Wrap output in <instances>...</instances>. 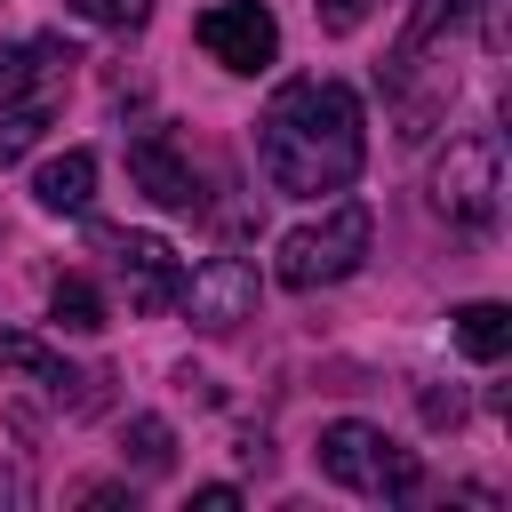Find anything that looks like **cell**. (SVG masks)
Segmentation results:
<instances>
[{"mask_svg":"<svg viewBox=\"0 0 512 512\" xmlns=\"http://www.w3.org/2000/svg\"><path fill=\"white\" fill-rule=\"evenodd\" d=\"M256 160H264L272 192H296V200L344 192L368 160L360 96L344 80H288L256 120Z\"/></svg>","mask_w":512,"mask_h":512,"instance_id":"1","label":"cell"},{"mask_svg":"<svg viewBox=\"0 0 512 512\" xmlns=\"http://www.w3.org/2000/svg\"><path fill=\"white\" fill-rule=\"evenodd\" d=\"M368 240H376L368 200H336L320 224H296V232L280 240L272 272H280V288H336V280H352V272H360Z\"/></svg>","mask_w":512,"mask_h":512,"instance_id":"2","label":"cell"},{"mask_svg":"<svg viewBox=\"0 0 512 512\" xmlns=\"http://www.w3.org/2000/svg\"><path fill=\"white\" fill-rule=\"evenodd\" d=\"M320 472L336 488H352V496H416V480H424V464L408 448H392L376 424H360V416L320 432Z\"/></svg>","mask_w":512,"mask_h":512,"instance_id":"3","label":"cell"},{"mask_svg":"<svg viewBox=\"0 0 512 512\" xmlns=\"http://www.w3.org/2000/svg\"><path fill=\"white\" fill-rule=\"evenodd\" d=\"M496 192H504V176H496V136H456V144L440 152V168H432V208H440L448 224L480 232V224H496Z\"/></svg>","mask_w":512,"mask_h":512,"instance_id":"4","label":"cell"},{"mask_svg":"<svg viewBox=\"0 0 512 512\" xmlns=\"http://www.w3.org/2000/svg\"><path fill=\"white\" fill-rule=\"evenodd\" d=\"M112 248V272L128 288V312H168L184 304V256L160 240V232H104Z\"/></svg>","mask_w":512,"mask_h":512,"instance_id":"5","label":"cell"},{"mask_svg":"<svg viewBox=\"0 0 512 512\" xmlns=\"http://www.w3.org/2000/svg\"><path fill=\"white\" fill-rule=\"evenodd\" d=\"M200 48H208L224 72H264V64L280 56V24H272L264 0H216V8L200 16Z\"/></svg>","mask_w":512,"mask_h":512,"instance_id":"6","label":"cell"},{"mask_svg":"<svg viewBox=\"0 0 512 512\" xmlns=\"http://www.w3.org/2000/svg\"><path fill=\"white\" fill-rule=\"evenodd\" d=\"M256 264H240V256H208V264H192L184 272V304H192V320L200 328H240V320H256Z\"/></svg>","mask_w":512,"mask_h":512,"instance_id":"7","label":"cell"},{"mask_svg":"<svg viewBox=\"0 0 512 512\" xmlns=\"http://www.w3.org/2000/svg\"><path fill=\"white\" fill-rule=\"evenodd\" d=\"M128 176H136V192H144L152 208H176V216L200 208V176H192V160H184L168 136H136V144H128Z\"/></svg>","mask_w":512,"mask_h":512,"instance_id":"8","label":"cell"},{"mask_svg":"<svg viewBox=\"0 0 512 512\" xmlns=\"http://www.w3.org/2000/svg\"><path fill=\"white\" fill-rule=\"evenodd\" d=\"M56 64H72V48H64V40H24V48H0V112H8V104L48 96Z\"/></svg>","mask_w":512,"mask_h":512,"instance_id":"9","label":"cell"},{"mask_svg":"<svg viewBox=\"0 0 512 512\" xmlns=\"http://www.w3.org/2000/svg\"><path fill=\"white\" fill-rule=\"evenodd\" d=\"M32 200H40L48 216H80V208L96 200V152H80V144L56 152V160L32 176Z\"/></svg>","mask_w":512,"mask_h":512,"instance_id":"10","label":"cell"},{"mask_svg":"<svg viewBox=\"0 0 512 512\" xmlns=\"http://www.w3.org/2000/svg\"><path fill=\"white\" fill-rule=\"evenodd\" d=\"M0 368H8V376H32V384H48L56 400L88 384V376H80L64 352H48V344H40V336H24V328H0Z\"/></svg>","mask_w":512,"mask_h":512,"instance_id":"11","label":"cell"},{"mask_svg":"<svg viewBox=\"0 0 512 512\" xmlns=\"http://www.w3.org/2000/svg\"><path fill=\"white\" fill-rule=\"evenodd\" d=\"M456 352L480 360V368L504 360V352H512V312H504V304H464V312H456Z\"/></svg>","mask_w":512,"mask_h":512,"instance_id":"12","label":"cell"},{"mask_svg":"<svg viewBox=\"0 0 512 512\" xmlns=\"http://www.w3.org/2000/svg\"><path fill=\"white\" fill-rule=\"evenodd\" d=\"M48 320L56 328H72V336H96L112 312H104V296H96V280H80V272H64L56 288H48Z\"/></svg>","mask_w":512,"mask_h":512,"instance_id":"13","label":"cell"},{"mask_svg":"<svg viewBox=\"0 0 512 512\" xmlns=\"http://www.w3.org/2000/svg\"><path fill=\"white\" fill-rule=\"evenodd\" d=\"M40 128H48V96H32V104H8V112H0V168H16V160L40 144Z\"/></svg>","mask_w":512,"mask_h":512,"instance_id":"14","label":"cell"},{"mask_svg":"<svg viewBox=\"0 0 512 512\" xmlns=\"http://www.w3.org/2000/svg\"><path fill=\"white\" fill-rule=\"evenodd\" d=\"M464 8H472V0H424V8H416V24H408V40H400V56H424V48H432Z\"/></svg>","mask_w":512,"mask_h":512,"instance_id":"15","label":"cell"},{"mask_svg":"<svg viewBox=\"0 0 512 512\" xmlns=\"http://www.w3.org/2000/svg\"><path fill=\"white\" fill-rule=\"evenodd\" d=\"M128 448H136V472H168V424L160 416H136L128 424Z\"/></svg>","mask_w":512,"mask_h":512,"instance_id":"16","label":"cell"},{"mask_svg":"<svg viewBox=\"0 0 512 512\" xmlns=\"http://www.w3.org/2000/svg\"><path fill=\"white\" fill-rule=\"evenodd\" d=\"M88 24H112V32H136L144 16H152V0H72Z\"/></svg>","mask_w":512,"mask_h":512,"instance_id":"17","label":"cell"},{"mask_svg":"<svg viewBox=\"0 0 512 512\" xmlns=\"http://www.w3.org/2000/svg\"><path fill=\"white\" fill-rule=\"evenodd\" d=\"M360 16H368V0H320V24L328 32H360Z\"/></svg>","mask_w":512,"mask_h":512,"instance_id":"18","label":"cell"},{"mask_svg":"<svg viewBox=\"0 0 512 512\" xmlns=\"http://www.w3.org/2000/svg\"><path fill=\"white\" fill-rule=\"evenodd\" d=\"M192 504H200V512H232V504H240V488H224V480H216V488H200Z\"/></svg>","mask_w":512,"mask_h":512,"instance_id":"19","label":"cell"}]
</instances>
